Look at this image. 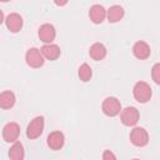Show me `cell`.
I'll return each instance as SVG.
<instances>
[{
	"instance_id": "obj_19",
	"label": "cell",
	"mask_w": 160,
	"mask_h": 160,
	"mask_svg": "<svg viewBox=\"0 0 160 160\" xmlns=\"http://www.w3.org/2000/svg\"><path fill=\"white\" fill-rule=\"evenodd\" d=\"M151 78H152L155 84H158V85L160 84V64L159 62H156L152 66V69H151Z\"/></svg>"
},
{
	"instance_id": "obj_11",
	"label": "cell",
	"mask_w": 160,
	"mask_h": 160,
	"mask_svg": "<svg viewBox=\"0 0 160 160\" xmlns=\"http://www.w3.org/2000/svg\"><path fill=\"white\" fill-rule=\"evenodd\" d=\"M132 54L139 60H146L150 56V54H151V49H150V46H149L148 42L140 40V41H136L134 44V46H132Z\"/></svg>"
},
{
	"instance_id": "obj_15",
	"label": "cell",
	"mask_w": 160,
	"mask_h": 160,
	"mask_svg": "<svg viewBox=\"0 0 160 160\" xmlns=\"http://www.w3.org/2000/svg\"><path fill=\"white\" fill-rule=\"evenodd\" d=\"M15 102H16V96L12 91L5 90L0 92V109L9 110L15 105Z\"/></svg>"
},
{
	"instance_id": "obj_23",
	"label": "cell",
	"mask_w": 160,
	"mask_h": 160,
	"mask_svg": "<svg viewBox=\"0 0 160 160\" xmlns=\"http://www.w3.org/2000/svg\"><path fill=\"white\" fill-rule=\"evenodd\" d=\"M132 160H140V159H132Z\"/></svg>"
},
{
	"instance_id": "obj_18",
	"label": "cell",
	"mask_w": 160,
	"mask_h": 160,
	"mask_svg": "<svg viewBox=\"0 0 160 160\" xmlns=\"http://www.w3.org/2000/svg\"><path fill=\"white\" fill-rule=\"evenodd\" d=\"M78 75H79V78H80V80H81V81L88 82V81L91 79V76H92V70H91L90 65H88L86 62L81 64V65H80V68H79Z\"/></svg>"
},
{
	"instance_id": "obj_2",
	"label": "cell",
	"mask_w": 160,
	"mask_h": 160,
	"mask_svg": "<svg viewBox=\"0 0 160 160\" xmlns=\"http://www.w3.org/2000/svg\"><path fill=\"white\" fill-rule=\"evenodd\" d=\"M101 110H102V112L106 116L114 118V116L120 114V111H121V102L115 96H108L106 99H104V101L101 104Z\"/></svg>"
},
{
	"instance_id": "obj_13",
	"label": "cell",
	"mask_w": 160,
	"mask_h": 160,
	"mask_svg": "<svg viewBox=\"0 0 160 160\" xmlns=\"http://www.w3.org/2000/svg\"><path fill=\"white\" fill-rule=\"evenodd\" d=\"M89 18L94 24H101L106 18V10L102 5L95 4L89 10Z\"/></svg>"
},
{
	"instance_id": "obj_9",
	"label": "cell",
	"mask_w": 160,
	"mask_h": 160,
	"mask_svg": "<svg viewBox=\"0 0 160 160\" xmlns=\"http://www.w3.org/2000/svg\"><path fill=\"white\" fill-rule=\"evenodd\" d=\"M38 35H39V39L44 44H52V41L55 40V36H56V30H55L54 25H51V24H42L39 28Z\"/></svg>"
},
{
	"instance_id": "obj_6",
	"label": "cell",
	"mask_w": 160,
	"mask_h": 160,
	"mask_svg": "<svg viewBox=\"0 0 160 160\" xmlns=\"http://www.w3.org/2000/svg\"><path fill=\"white\" fill-rule=\"evenodd\" d=\"M25 61L26 64L32 69H39L44 65L45 59L38 48H30L25 54Z\"/></svg>"
},
{
	"instance_id": "obj_7",
	"label": "cell",
	"mask_w": 160,
	"mask_h": 160,
	"mask_svg": "<svg viewBox=\"0 0 160 160\" xmlns=\"http://www.w3.org/2000/svg\"><path fill=\"white\" fill-rule=\"evenodd\" d=\"M20 136V125L15 121L8 122L2 128V138L6 142H15Z\"/></svg>"
},
{
	"instance_id": "obj_1",
	"label": "cell",
	"mask_w": 160,
	"mask_h": 160,
	"mask_svg": "<svg viewBox=\"0 0 160 160\" xmlns=\"http://www.w3.org/2000/svg\"><path fill=\"white\" fill-rule=\"evenodd\" d=\"M132 95H134V99L140 102V104H145L148 102L151 96H152V89L151 86L145 82V81H138L134 88H132Z\"/></svg>"
},
{
	"instance_id": "obj_20",
	"label": "cell",
	"mask_w": 160,
	"mask_h": 160,
	"mask_svg": "<svg viewBox=\"0 0 160 160\" xmlns=\"http://www.w3.org/2000/svg\"><path fill=\"white\" fill-rule=\"evenodd\" d=\"M102 160H118L115 154L111 150H104L102 152Z\"/></svg>"
},
{
	"instance_id": "obj_8",
	"label": "cell",
	"mask_w": 160,
	"mask_h": 160,
	"mask_svg": "<svg viewBox=\"0 0 160 160\" xmlns=\"http://www.w3.org/2000/svg\"><path fill=\"white\" fill-rule=\"evenodd\" d=\"M22 24H24V20H22L21 15L18 12H11L5 18V25H6L8 30L12 34L19 32L22 28Z\"/></svg>"
},
{
	"instance_id": "obj_4",
	"label": "cell",
	"mask_w": 160,
	"mask_h": 160,
	"mask_svg": "<svg viewBox=\"0 0 160 160\" xmlns=\"http://www.w3.org/2000/svg\"><path fill=\"white\" fill-rule=\"evenodd\" d=\"M120 120L125 126H135L140 120V112L135 106H128L120 111Z\"/></svg>"
},
{
	"instance_id": "obj_22",
	"label": "cell",
	"mask_w": 160,
	"mask_h": 160,
	"mask_svg": "<svg viewBox=\"0 0 160 160\" xmlns=\"http://www.w3.org/2000/svg\"><path fill=\"white\" fill-rule=\"evenodd\" d=\"M55 4H56V5H59V6H62V5H66V4H68V1H64V2H58V1H56Z\"/></svg>"
},
{
	"instance_id": "obj_3",
	"label": "cell",
	"mask_w": 160,
	"mask_h": 160,
	"mask_svg": "<svg viewBox=\"0 0 160 160\" xmlns=\"http://www.w3.org/2000/svg\"><path fill=\"white\" fill-rule=\"evenodd\" d=\"M44 126H45L44 116H35L26 128V136L30 140H35L40 138L41 134L44 132Z\"/></svg>"
},
{
	"instance_id": "obj_21",
	"label": "cell",
	"mask_w": 160,
	"mask_h": 160,
	"mask_svg": "<svg viewBox=\"0 0 160 160\" xmlns=\"http://www.w3.org/2000/svg\"><path fill=\"white\" fill-rule=\"evenodd\" d=\"M4 21H5V18H4V12H2V10H0V25H1Z\"/></svg>"
},
{
	"instance_id": "obj_17",
	"label": "cell",
	"mask_w": 160,
	"mask_h": 160,
	"mask_svg": "<svg viewBox=\"0 0 160 160\" xmlns=\"http://www.w3.org/2000/svg\"><path fill=\"white\" fill-rule=\"evenodd\" d=\"M9 158H10V160H24L25 151H24V146L20 141L12 142V145L9 149Z\"/></svg>"
},
{
	"instance_id": "obj_10",
	"label": "cell",
	"mask_w": 160,
	"mask_h": 160,
	"mask_svg": "<svg viewBox=\"0 0 160 160\" xmlns=\"http://www.w3.org/2000/svg\"><path fill=\"white\" fill-rule=\"evenodd\" d=\"M46 144L51 150H60L65 144V136L61 131H51L46 138Z\"/></svg>"
},
{
	"instance_id": "obj_14",
	"label": "cell",
	"mask_w": 160,
	"mask_h": 160,
	"mask_svg": "<svg viewBox=\"0 0 160 160\" xmlns=\"http://www.w3.org/2000/svg\"><path fill=\"white\" fill-rule=\"evenodd\" d=\"M124 15H125V10L120 5H112L106 10V19L111 24L120 21L124 18Z\"/></svg>"
},
{
	"instance_id": "obj_5",
	"label": "cell",
	"mask_w": 160,
	"mask_h": 160,
	"mask_svg": "<svg viewBox=\"0 0 160 160\" xmlns=\"http://www.w3.org/2000/svg\"><path fill=\"white\" fill-rule=\"evenodd\" d=\"M129 138H130L131 144L138 146V148H142V146H146L149 144V132L141 126H135L130 131Z\"/></svg>"
},
{
	"instance_id": "obj_12",
	"label": "cell",
	"mask_w": 160,
	"mask_h": 160,
	"mask_svg": "<svg viewBox=\"0 0 160 160\" xmlns=\"http://www.w3.org/2000/svg\"><path fill=\"white\" fill-rule=\"evenodd\" d=\"M40 51H41L44 59L50 60V61H54V60L59 59L60 55H61L60 46L56 45V44H45V45H42Z\"/></svg>"
},
{
	"instance_id": "obj_16",
	"label": "cell",
	"mask_w": 160,
	"mask_h": 160,
	"mask_svg": "<svg viewBox=\"0 0 160 160\" xmlns=\"http://www.w3.org/2000/svg\"><path fill=\"white\" fill-rule=\"evenodd\" d=\"M106 48H105V45L104 44H101V42H94L91 46H90V49H89V55H90V58L92 59V60H95V61H100V60H102L105 56H106Z\"/></svg>"
}]
</instances>
